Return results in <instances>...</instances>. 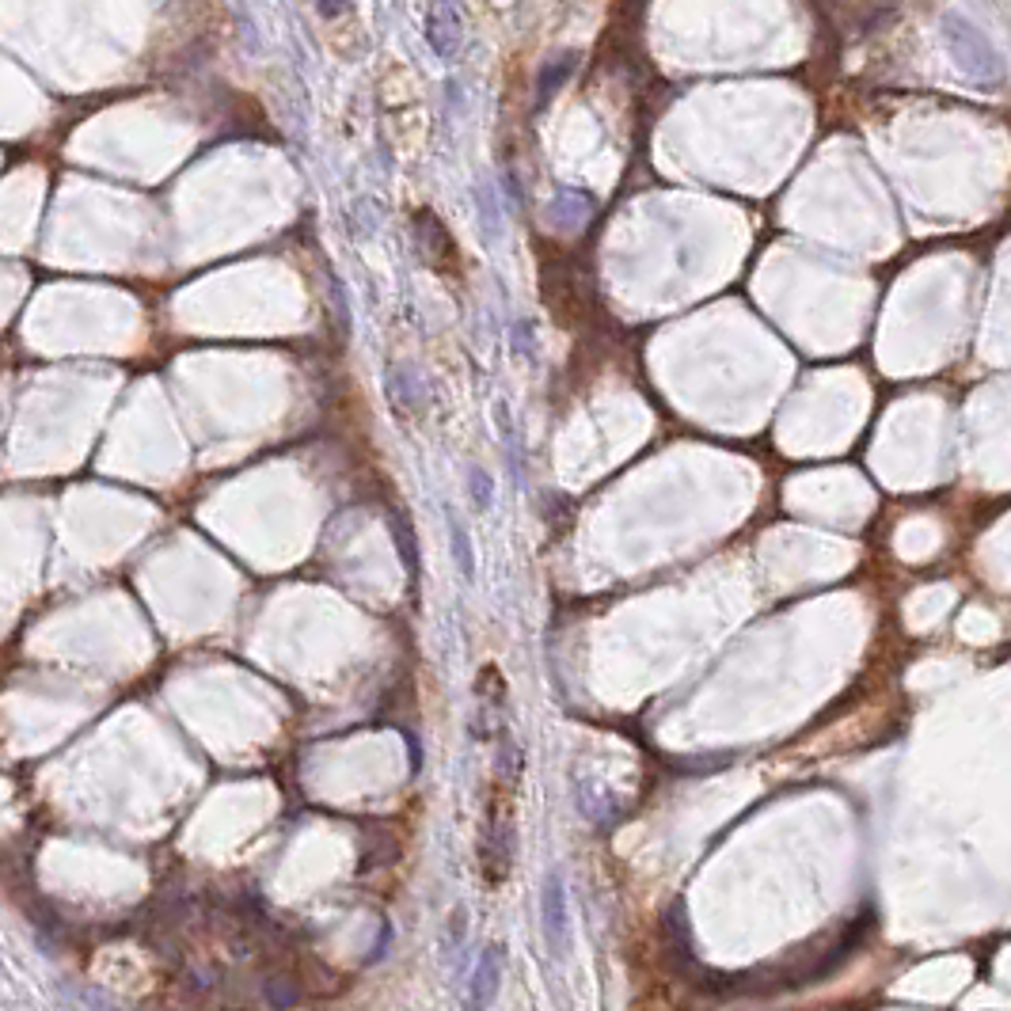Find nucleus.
I'll return each mask as SVG.
<instances>
[{
	"mask_svg": "<svg viewBox=\"0 0 1011 1011\" xmlns=\"http://www.w3.org/2000/svg\"><path fill=\"white\" fill-rule=\"evenodd\" d=\"M468 491H472V506L479 514H487L495 506V479L491 472H483L479 464H468Z\"/></svg>",
	"mask_w": 1011,
	"mask_h": 1011,
	"instance_id": "obj_8",
	"label": "nucleus"
},
{
	"mask_svg": "<svg viewBox=\"0 0 1011 1011\" xmlns=\"http://www.w3.org/2000/svg\"><path fill=\"white\" fill-rule=\"evenodd\" d=\"M445 529H449V552L457 559L464 582H472V578H476V548H472V533H468L464 517H460L453 506H445Z\"/></svg>",
	"mask_w": 1011,
	"mask_h": 1011,
	"instance_id": "obj_5",
	"label": "nucleus"
},
{
	"mask_svg": "<svg viewBox=\"0 0 1011 1011\" xmlns=\"http://www.w3.org/2000/svg\"><path fill=\"white\" fill-rule=\"evenodd\" d=\"M396 533H400V555H403V563H407L411 571H419V563H415V536H411V529H407V525H396Z\"/></svg>",
	"mask_w": 1011,
	"mask_h": 1011,
	"instance_id": "obj_10",
	"label": "nucleus"
},
{
	"mask_svg": "<svg viewBox=\"0 0 1011 1011\" xmlns=\"http://www.w3.org/2000/svg\"><path fill=\"white\" fill-rule=\"evenodd\" d=\"M540 916H544V939L555 954L563 951L567 943V886H563V875L552 871L544 878V894H540Z\"/></svg>",
	"mask_w": 1011,
	"mask_h": 1011,
	"instance_id": "obj_3",
	"label": "nucleus"
},
{
	"mask_svg": "<svg viewBox=\"0 0 1011 1011\" xmlns=\"http://www.w3.org/2000/svg\"><path fill=\"white\" fill-rule=\"evenodd\" d=\"M943 42L951 50L954 65L977 84H1000L1004 80V61L996 54V46L989 42L985 31H977L970 20L962 16H943Z\"/></svg>",
	"mask_w": 1011,
	"mask_h": 1011,
	"instance_id": "obj_1",
	"label": "nucleus"
},
{
	"mask_svg": "<svg viewBox=\"0 0 1011 1011\" xmlns=\"http://www.w3.org/2000/svg\"><path fill=\"white\" fill-rule=\"evenodd\" d=\"M476 206H479V229H483V240H487V244H498V236H502V202H498L495 183H479Z\"/></svg>",
	"mask_w": 1011,
	"mask_h": 1011,
	"instance_id": "obj_7",
	"label": "nucleus"
},
{
	"mask_svg": "<svg viewBox=\"0 0 1011 1011\" xmlns=\"http://www.w3.org/2000/svg\"><path fill=\"white\" fill-rule=\"evenodd\" d=\"M426 42L438 58H453L460 46V12L453 4H430L426 12Z\"/></svg>",
	"mask_w": 1011,
	"mask_h": 1011,
	"instance_id": "obj_4",
	"label": "nucleus"
},
{
	"mask_svg": "<svg viewBox=\"0 0 1011 1011\" xmlns=\"http://www.w3.org/2000/svg\"><path fill=\"white\" fill-rule=\"evenodd\" d=\"M510 856H514V799L510 791L498 783L487 806V825H483V840H479V867L491 886H502V878L510 871Z\"/></svg>",
	"mask_w": 1011,
	"mask_h": 1011,
	"instance_id": "obj_2",
	"label": "nucleus"
},
{
	"mask_svg": "<svg viewBox=\"0 0 1011 1011\" xmlns=\"http://www.w3.org/2000/svg\"><path fill=\"white\" fill-rule=\"evenodd\" d=\"M498 985H502V951H483L476 966V981H472V1008L483 1011L491 1000H495Z\"/></svg>",
	"mask_w": 1011,
	"mask_h": 1011,
	"instance_id": "obj_6",
	"label": "nucleus"
},
{
	"mask_svg": "<svg viewBox=\"0 0 1011 1011\" xmlns=\"http://www.w3.org/2000/svg\"><path fill=\"white\" fill-rule=\"evenodd\" d=\"M571 69H574V58H559V61H552V65H544V69H540V88H536V103H548L555 88H559L563 80L571 77Z\"/></svg>",
	"mask_w": 1011,
	"mask_h": 1011,
	"instance_id": "obj_9",
	"label": "nucleus"
}]
</instances>
